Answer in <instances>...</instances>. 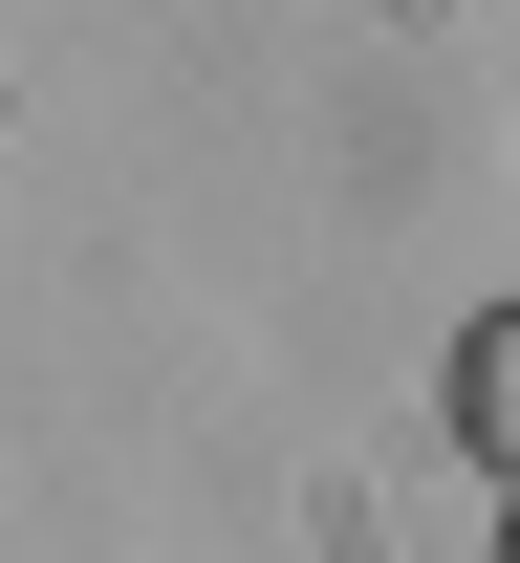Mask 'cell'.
<instances>
[{
  "label": "cell",
  "instance_id": "cell-1",
  "mask_svg": "<svg viewBox=\"0 0 520 563\" xmlns=\"http://www.w3.org/2000/svg\"><path fill=\"white\" fill-rule=\"evenodd\" d=\"M455 455H477V477H520V303L455 347Z\"/></svg>",
  "mask_w": 520,
  "mask_h": 563
},
{
  "label": "cell",
  "instance_id": "cell-2",
  "mask_svg": "<svg viewBox=\"0 0 520 563\" xmlns=\"http://www.w3.org/2000/svg\"><path fill=\"white\" fill-rule=\"evenodd\" d=\"M499 563H520V520H499Z\"/></svg>",
  "mask_w": 520,
  "mask_h": 563
}]
</instances>
